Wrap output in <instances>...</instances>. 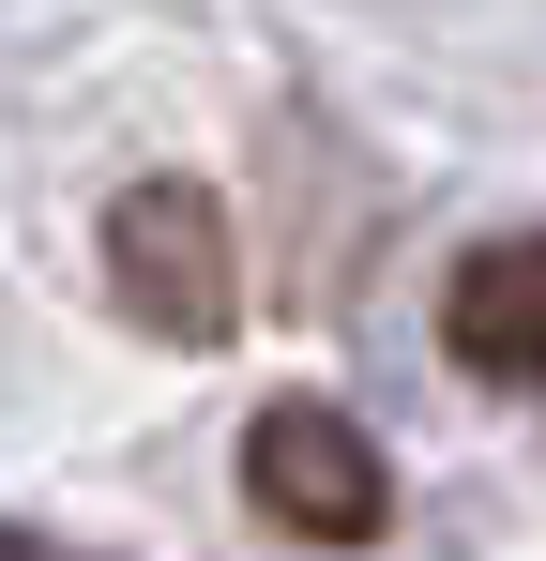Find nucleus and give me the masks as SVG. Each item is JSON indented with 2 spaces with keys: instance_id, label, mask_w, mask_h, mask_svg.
<instances>
[{
  "instance_id": "nucleus-1",
  "label": "nucleus",
  "mask_w": 546,
  "mask_h": 561,
  "mask_svg": "<svg viewBox=\"0 0 546 561\" xmlns=\"http://www.w3.org/2000/svg\"><path fill=\"white\" fill-rule=\"evenodd\" d=\"M106 304L168 350H213L243 319V243H228V197L213 183H137L106 197Z\"/></svg>"
},
{
  "instance_id": "nucleus-2",
  "label": "nucleus",
  "mask_w": 546,
  "mask_h": 561,
  "mask_svg": "<svg viewBox=\"0 0 546 561\" xmlns=\"http://www.w3.org/2000/svg\"><path fill=\"white\" fill-rule=\"evenodd\" d=\"M243 485H259V516H273V531H304V547H364V531L395 516L379 440H364L334 394H273L259 425H243Z\"/></svg>"
},
{
  "instance_id": "nucleus-3",
  "label": "nucleus",
  "mask_w": 546,
  "mask_h": 561,
  "mask_svg": "<svg viewBox=\"0 0 546 561\" xmlns=\"http://www.w3.org/2000/svg\"><path fill=\"white\" fill-rule=\"evenodd\" d=\"M441 350H455L470 379H501V394H546V228H501V243L455 259Z\"/></svg>"
}]
</instances>
